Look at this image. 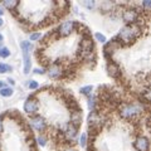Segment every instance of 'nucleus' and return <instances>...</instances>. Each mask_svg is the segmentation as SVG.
Segmentation results:
<instances>
[{
    "label": "nucleus",
    "mask_w": 151,
    "mask_h": 151,
    "mask_svg": "<svg viewBox=\"0 0 151 151\" xmlns=\"http://www.w3.org/2000/svg\"><path fill=\"white\" fill-rule=\"evenodd\" d=\"M13 89L12 88H9V87H4V88H1L0 89V94H1L3 97H10V96H13Z\"/></svg>",
    "instance_id": "16"
},
{
    "label": "nucleus",
    "mask_w": 151,
    "mask_h": 151,
    "mask_svg": "<svg viewBox=\"0 0 151 151\" xmlns=\"http://www.w3.org/2000/svg\"><path fill=\"white\" fill-rule=\"evenodd\" d=\"M94 106H96V98L91 97L89 98V102H88V107H89V110H91L92 112H94Z\"/></svg>",
    "instance_id": "21"
},
{
    "label": "nucleus",
    "mask_w": 151,
    "mask_h": 151,
    "mask_svg": "<svg viewBox=\"0 0 151 151\" xmlns=\"http://www.w3.org/2000/svg\"><path fill=\"white\" fill-rule=\"evenodd\" d=\"M12 67L9 64L5 63H0V73H6V72H12Z\"/></svg>",
    "instance_id": "17"
},
{
    "label": "nucleus",
    "mask_w": 151,
    "mask_h": 151,
    "mask_svg": "<svg viewBox=\"0 0 151 151\" xmlns=\"http://www.w3.org/2000/svg\"><path fill=\"white\" fill-rule=\"evenodd\" d=\"M8 82H9V83H12V84H14V83H15V82H14V79H10V78L8 79Z\"/></svg>",
    "instance_id": "31"
},
{
    "label": "nucleus",
    "mask_w": 151,
    "mask_h": 151,
    "mask_svg": "<svg viewBox=\"0 0 151 151\" xmlns=\"http://www.w3.org/2000/svg\"><path fill=\"white\" fill-rule=\"evenodd\" d=\"M91 92H92V86H86V87H82L81 88V93L82 94H86V96L91 94Z\"/></svg>",
    "instance_id": "19"
},
{
    "label": "nucleus",
    "mask_w": 151,
    "mask_h": 151,
    "mask_svg": "<svg viewBox=\"0 0 151 151\" xmlns=\"http://www.w3.org/2000/svg\"><path fill=\"white\" fill-rule=\"evenodd\" d=\"M81 49L83 52V54L84 55H87L88 53H91V49H92V40H91V38H88V37H84L82 42H81Z\"/></svg>",
    "instance_id": "9"
},
{
    "label": "nucleus",
    "mask_w": 151,
    "mask_h": 151,
    "mask_svg": "<svg viewBox=\"0 0 151 151\" xmlns=\"http://www.w3.org/2000/svg\"><path fill=\"white\" fill-rule=\"evenodd\" d=\"M28 87H29L30 89H35V88H38V82L37 81H30L29 83H28Z\"/></svg>",
    "instance_id": "25"
},
{
    "label": "nucleus",
    "mask_w": 151,
    "mask_h": 151,
    "mask_svg": "<svg viewBox=\"0 0 151 151\" xmlns=\"http://www.w3.org/2000/svg\"><path fill=\"white\" fill-rule=\"evenodd\" d=\"M24 111L27 113H35L38 111V103L33 98H28L24 103Z\"/></svg>",
    "instance_id": "8"
},
{
    "label": "nucleus",
    "mask_w": 151,
    "mask_h": 151,
    "mask_svg": "<svg viewBox=\"0 0 151 151\" xmlns=\"http://www.w3.org/2000/svg\"><path fill=\"white\" fill-rule=\"evenodd\" d=\"M34 72H35L37 74H43V73H44V69H43V68H40V69H39V68H37Z\"/></svg>",
    "instance_id": "28"
},
{
    "label": "nucleus",
    "mask_w": 151,
    "mask_h": 151,
    "mask_svg": "<svg viewBox=\"0 0 151 151\" xmlns=\"http://www.w3.org/2000/svg\"><path fill=\"white\" fill-rule=\"evenodd\" d=\"M10 55V50L5 47H3V48H0V57L1 58H8V57Z\"/></svg>",
    "instance_id": "18"
},
{
    "label": "nucleus",
    "mask_w": 151,
    "mask_h": 151,
    "mask_svg": "<svg viewBox=\"0 0 151 151\" xmlns=\"http://www.w3.org/2000/svg\"><path fill=\"white\" fill-rule=\"evenodd\" d=\"M83 5L87 9H93L94 5H96V3H94L93 0H91V1H89V0H86V1H83Z\"/></svg>",
    "instance_id": "22"
},
{
    "label": "nucleus",
    "mask_w": 151,
    "mask_h": 151,
    "mask_svg": "<svg viewBox=\"0 0 151 151\" xmlns=\"http://www.w3.org/2000/svg\"><path fill=\"white\" fill-rule=\"evenodd\" d=\"M3 131V122H1V120H0V132Z\"/></svg>",
    "instance_id": "30"
},
{
    "label": "nucleus",
    "mask_w": 151,
    "mask_h": 151,
    "mask_svg": "<svg viewBox=\"0 0 151 151\" xmlns=\"http://www.w3.org/2000/svg\"><path fill=\"white\" fill-rule=\"evenodd\" d=\"M18 4H19L18 0H4V1H3V5L5 6L6 9H9V10L15 9L18 6Z\"/></svg>",
    "instance_id": "15"
},
{
    "label": "nucleus",
    "mask_w": 151,
    "mask_h": 151,
    "mask_svg": "<svg viewBox=\"0 0 151 151\" xmlns=\"http://www.w3.org/2000/svg\"><path fill=\"white\" fill-rule=\"evenodd\" d=\"M149 146H150L149 139L145 137V136H140L135 141V147L137 151H149Z\"/></svg>",
    "instance_id": "7"
},
{
    "label": "nucleus",
    "mask_w": 151,
    "mask_h": 151,
    "mask_svg": "<svg viewBox=\"0 0 151 151\" xmlns=\"http://www.w3.org/2000/svg\"><path fill=\"white\" fill-rule=\"evenodd\" d=\"M107 72H108V74H110L111 77L117 78L120 76V68L117 67L115 63H108V65H107Z\"/></svg>",
    "instance_id": "12"
},
{
    "label": "nucleus",
    "mask_w": 151,
    "mask_h": 151,
    "mask_svg": "<svg viewBox=\"0 0 151 151\" xmlns=\"http://www.w3.org/2000/svg\"><path fill=\"white\" fill-rule=\"evenodd\" d=\"M140 111L141 108L137 105H134V103H126V105H122L120 107V115L125 119H131V117L140 113Z\"/></svg>",
    "instance_id": "3"
},
{
    "label": "nucleus",
    "mask_w": 151,
    "mask_h": 151,
    "mask_svg": "<svg viewBox=\"0 0 151 151\" xmlns=\"http://www.w3.org/2000/svg\"><path fill=\"white\" fill-rule=\"evenodd\" d=\"M142 5H144V8L149 9V8L151 6V1H150V0H144V1H142Z\"/></svg>",
    "instance_id": "27"
},
{
    "label": "nucleus",
    "mask_w": 151,
    "mask_h": 151,
    "mask_svg": "<svg viewBox=\"0 0 151 151\" xmlns=\"http://www.w3.org/2000/svg\"><path fill=\"white\" fill-rule=\"evenodd\" d=\"M64 135H65V137H67L68 140H73V139L76 137V135H77V129H76L74 126L69 125V126L67 127V130H65Z\"/></svg>",
    "instance_id": "14"
},
{
    "label": "nucleus",
    "mask_w": 151,
    "mask_h": 151,
    "mask_svg": "<svg viewBox=\"0 0 151 151\" xmlns=\"http://www.w3.org/2000/svg\"><path fill=\"white\" fill-rule=\"evenodd\" d=\"M3 13H4V12H3V9L0 8V15H3Z\"/></svg>",
    "instance_id": "33"
},
{
    "label": "nucleus",
    "mask_w": 151,
    "mask_h": 151,
    "mask_svg": "<svg viewBox=\"0 0 151 151\" xmlns=\"http://www.w3.org/2000/svg\"><path fill=\"white\" fill-rule=\"evenodd\" d=\"M86 141H87V135H86V134H82L81 139H79V144H81L82 147H84V146H86Z\"/></svg>",
    "instance_id": "24"
},
{
    "label": "nucleus",
    "mask_w": 151,
    "mask_h": 151,
    "mask_svg": "<svg viewBox=\"0 0 151 151\" xmlns=\"http://www.w3.org/2000/svg\"><path fill=\"white\" fill-rule=\"evenodd\" d=\"M62 74V68L58 64H53L48 68V76L50 78H58Z\"/></svg>",
    "instance_id": "11"
},
{
    "label": "nucleus",
    "mask_w": 151,
    "mask_h": 151,
    "mask_svg": "<svg viewBox=\"0 0 151 151\" xmlns=\"http://www.w3.org/2000/svg\"><path fill=\"white\" fill-rule=\"evenodd\" d=\"M88 122H89V126H96V125H101V116L98 115L97 112H92L88 117Z\"/></svg>",
    "instance_id": "13"
},
{
    "label": "nucleus",
    "mask_w": 151,
    "mask_h": 151,
    "mask_svg": "<svg viewBox=\"0 0 151 151\" xmlns=\"http://www.w3.org/2000/svg\"><path fill=\"white\" fill-rule=\"evenodd\" d=\"M1 40H3V35H1V34H0V42H1Z\"/></svg>",
    "instance_id": "34"
},
{
    "label": "nucleus",
    "mask_w": 151,
    "mask_h": 151,
    "mask_svg": "<svg viewBox=\"0 0 151 151\" xmlns=\"http://www.w3.org/2000/svg\"><path fill=\"white\" fill-rule=\"evenodd\" d=\"M96 39L98 42H101V43H105V42H106V37L103 34H101V33H96Z\"/></svg>",
    "instance_id": "23"
},
{
    "label": "nucleus",
    "mask_w": 151,
    "mask_h": 151,
    "mask_svg": "<svg viewBox=\"0 0 151 151\" xmlns=\"http://www.w3.org/2000/svg\"><path fill=\"white\" fill-rule=\"evenodd\" d=\"M140 33H141L140 28L136 24H129V25H126L121 29L119 38L124 42V43L129 44V43H132V42L140 35Z\"/></svg>",
    "instance_id": "1"
},
{
    "label": "nucleus",
    "mask_w": 151,
    "mask_h": 151,
    "mask_svg": "<svg viewBox=\"0 0 151 151\" xmlns=\"http://www.w3.org/2000/svg\"><path fill=\"white\" fill-rule=\"evenodd\" d=\"M40 37H42L40 32H34V33H32V34H30V40L32 42H35L38 39H40Z\"/></svg>",
    "instance_id": "20"
},
{
    "label": "nucleus",
    "mask_w": 151,
    "mask_h": 151,
    "mask_svg": "<svg viewBox=\"0 0 151 151\" xmlns=\"http://www.w3.org/2000/svg\"><path fill=\"white\" fill-rule=\"evenodd\" d=\"M20 48L23 50V59H24V73L28 74L30 72V50L33 49V45L30 42H27V40H23L20 43Z\"/></svg>",
    "instance_id": "2"
},
{
    "label": "nucleus",
    "mask_w": 151,
    "mask_h": 151,
    "mask_svg": "<svg viewBox=\"0 0 151 151\" xmlns=\"http://www.w3.org/2000/svg\"><path fill=\"white\" fill-rule=\"evenodd\" d=\"M30 125L33 126V129H34V130L42 132V131L45 130L47 122H45V120L42 116H34V117H32V119H30Z\"/></svg>",
    "instance_id": "6"
},
{
    "label": "nucleus",
    "mask_w": 151,
    "mask_h": 151,
    "mask_svg": "<svg viewBox=\"0 0 151 151\" xmlns=\"http://www.w3.org/2000/svg\"><path fill=\"white\" fill-rule=\"evenodd\" d=\"M38 144H39L40 146H44L45 145V139L43 137V136H39V137H38Z\"/></svg>",
    "instance_id": "26"
},
{
    "label": "nucleus",
    "mask_w": 151,
    "mask_h": 151,
    "mask_svg": "<svg viewBox=\"0 0 151 151\" xmlns=\"http://www.w3.org/2000/svg\"><path fill=\"white\" fill-rule=\"evenodd\" d=\"M122 19H124V22L129 23V24H135V22L139 19V13L135 9H126L122 13Z\"/></svg>",
    "instance_id": "5"
},
{
    "label": "nucleus",
    "mask_w": 151,
    "mask_h": 151,
    "mask_svg": "<svg viewBox=\"0 0 151 151\" xmlns=\"http://www.w3.org/2000/svg\"><path fill=\"white\" fill-rule=\"evenodd\" d=\"M5 87V82H3V81H0V89Z\"/></svg>",
    "instance_id": "29"
},
{
    "label": "nucleus",
    "mask_w": 151,
    "mask_h": 151,
    "mask_svg": "<svg viewBox=\"0 0 151 151\" xmlns=\"http://www.w3.org/2000/svg\"><path fill=\"white\" fill-rule=\"evenodd\" d=\"M1 25H3V19L0 18V27H1Z\"/></svg>",
    "instance_id": "32"
},
{
    "label": "nucleus",
    "mask_w": 151,
    "mask_h": 151,
    "mask_svg": "<svg viewBox=\"0 0 151 151\" xmlns=\"http://www.w3.org/2000/svg\"><path fill=\"white\" fill-rule=\"evenodd\" d=\"M74 27H76V22L73 20H67L60 24V27L58 28V33L62 37H65V35H69L70 33L74 30Z\"/></svg>",
    "instance_id": "4"
},
{
    "label": "nucleus",
    "mask_w": 151,
    "mask_h": 151,
    "mask_svg": "<svg viewBox=\"0 0 151 151\" xmlns=\"http://www.w3.org/2000/svg\"><path fill=\"white\" fill-rule=\"evenodd\" d=\"M81 122H82V115H81V112L79 111H74L70 113V125L74 126L76 129L81 125Z\"/></svg>",
    "instance_id": "10"
}]
</instances>
